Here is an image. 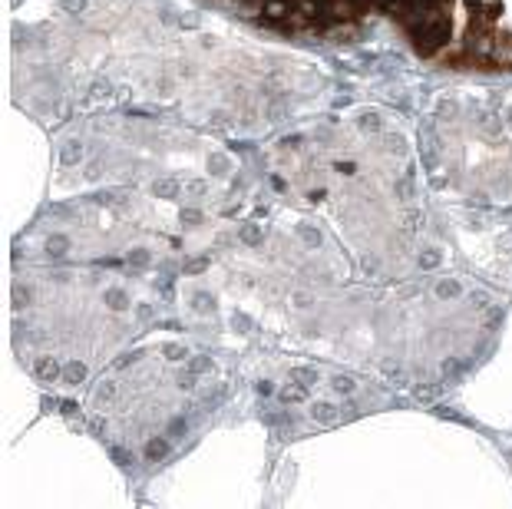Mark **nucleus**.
I'll return each mask as SVG.
<instances>
[{
	"label": "nucleus",
	"mask_w": 512,
	"mask_h": 509,
	"mask_svg": "<svg viewBox=\"0 0 512 509\" xmlns=\"http://www.w3.org/2000/svg\"><path fill=\"white\" fill-rule=\"evenodd\" d=\"M423 60L453 70H512V0H377Z\"/></svg>",
	"instance_id": "obj_1"
},
{
	"label": "nucleus",
	"mask_w": 512,
	"mask_h": 509,
	"mask_svg": "<svg viewBox=\"0 0 512 509\" xmlns=\"http://www.w3.org/2000/svg\"><path fill=\"white\" fill-rule=\"evenodd\" d=\"M258 24L298 37H341L377 17V0H228Z\"/></svg>",
	"instance_id": "obj_2"
}]
</instances>
